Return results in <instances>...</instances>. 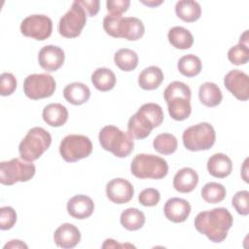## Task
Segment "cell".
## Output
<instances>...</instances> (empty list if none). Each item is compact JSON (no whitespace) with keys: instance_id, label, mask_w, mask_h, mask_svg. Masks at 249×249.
Segmentation results:
<instances>
[{"instance_id":"obj_18","label":"cell","mask_w":249,"mask_h":249,"mask_svg":"<svg viewBox=\"0 0 249 249\" xmlns=\"http://www.w3.org/2000/svg\"><path fill=\"white\" fill-rule=\"evenodd\" d=\"M94 210L92 199L85 195H77L67 202V212L75 219L83 220L91 216Z\"/></svg>"},{"instance_id":"obj_4","label":"cell","mask_w":249,"mask_h":249,"mask_svg":"<svg viewBox=\"0 0 249 249\" xmlns=\"http://www.w3.org/2000/svg\"><path fill=\"white\" fill-rule=\"evenodd\" d=\"M103 28L105 32L115 38H124L128 41H136L140 39L145 27L143 22L135 17L123 18L108 14L103 19Z\"/></svg>"},{"instance_id":"obj_16","label":"cell","mask_w":249,"mask_h":249,"mask_svg":"<svg viewBox=\"0 0 249 249\" xmlns=\"http://www.w3.org/2000/svg\"><path fill=\"white\" fill-rule=\"evenodd\" d=\"M65 54L61 48L53 45L43 47L38 53V61L40 66L47 72H54L58 70L64 62Z\"/></svg>"},{"instance_id":"obj_39","label":"cell","mask_w":249,"mask_h":249,"mask_svg":"<svg viewBox=\"0 0 249 249\" xmlns=\"http://www.w3.org/2000/svg\"><path fill=\"white\" fill-rule=\"evenodd\" d=\"M129 5V0H108L106 2L107 11L110 13V15L115 16H122V14L127 11Z\"/></svg>"},{"instance_id":"obj_20","label":"cell","mask_w":249,"mask_h":249,"mask_svg":"<svg viewBox=\"0 0 249 249\" xmlns=\"http://www.w3.org/2000/svg\"><path fill=\"white\" fill-rule=\"evenodd\" d=\"M207 170L213 177L225 178L231 173L232 161L225 154H214L207 160Z\"/></svg>"},{"instance_id":"obj_41","label":"cell","mask_w":249,"mask_h":249,"mask_svg":"<svg viewBox=\"0 0 249 249\" xmlns=\"http://www.w3.org/2000/svg\"><path fill=\"white\" fill-rule=\"evenodd\" d=\"M6 248H27V245L20 240L14 239V240H11L9 243H7L4 246V249H6Z\"/></svg>"},{"instance_id":"obj_6","label":"cell","mask_w":249,"mask_h":249,"mask_svg":"<svg viewBox=\"0 0 249 249\" xmlns=\"http://www.w3.org/2000/svg\"><path fill=\"white\" fill-rule=\"evenodd\" d=\"M52 136L50 132L40 126L28 130L18 145L19 156L26 161L38 160L51 146Z\"/></svg>"},{"instance_id":"obj_33","label":"cell","mask_w":249,"mask_h":249,"mask_svg":"<svg viewBox=\"0 0 249 249\" xmlns=\"http://www.w3.org/2000/svg\"><path fill=\"white\" fill-rule=\"evenodd\" d=\"M226 188L217 182L206 183L201 189V196L208 203H219L226 197Z\"/></svg>"},{"instance_id":"obj_42","label":"cell","mask_w":249,"mask_h":249,"mask_svg":"<svg viewBox=\"0 0 249 249\" xmlns=\"http://www.w3.org/2000/svg\"><path fill=\"white\" fill-rule=\"evenodd\" d=\"M123 246H130V247H133L132 245H130V244H126V245H124V244H118V243H116V241L114 240V239H111V238H109V239H106L105 240V242H104V244L102 245V247L103 248H107V247H123Z\"/></svg>"},{"instance_id":"obj_35","label":"cell","mask_w":249,"mask_h":249,"mask_svg":"<svg viewBox=\"0 0 249 249\" xmlns=\"http://www.w3.org/2000/svg\"><path fill=\"white\" fill-rule=\"evenodd\" d=\"M249 192L248 191H239L237 192L231 199V204L240 215L246 216L249 214Z\"/></svg>"},{"instance_id":"obj_2","label":"cell","mask_w":249,"mask_h":249,"mask_svg":"<svg viewBox=\"0 0 249 249\" xmlns=\"http://www.w3.org/2000/svg\"><path fill=\"white\" fill-rule=\"evenodd\" d=\"M163 111L157 103H145L130 117L127 123V133L136 139L148 137L151 131L161 124Z\"/></svg>"},{"instance_id":"obj_3","label":"cell","mask_w":249,"mask_h":249,"mask_svg":"<svg viewBox=\"0 0 249 249\" xmlns=\"http://www.w3.org/2000/svg\"><path fill=\"white\" fill-rule=\"evenodd\" d=\"M191 89L185 83L174 81L163 91V98L167 104L169 116L175 121L189 118L192 112Z\"/></svg>"},{"instance_id":"obj_19","label":"cell","mask_w":249,"mask_h":249,"mask_svg":"<svg viewBox=\"0 0 249 249\" xmlns=\"http://www.w3.org/2000/svg\"><path fill=\"white\" fill-rule=\"evenodd\" d=\"M163 213L169 221L173 223H182L189 217L191 213V205L186 199L171 197L165 202Z\"/></svg>"},{"instance_id":"obj_8","label":"cell","mask_w":249,"mask_h":249,"mask_svg":"<svg viewBox=\"0 0 249 249\" xmlns=\"http://www.w3.org/2000/svg\"><path fill=\"white\" fill-rule=\"evenodd\" d=\"M186 149L196 152L209 150L215 143L214 127L208 123H199L186 128L182 135Z\"/></svg>"},{"instance_id":"obj_14","label":"cell","mask_w":249,"mask_h":249,"mask_svg":"<svg viewBox=\"0 0 249 249\" xmlns=\"http://www.w3.org/2000/svg\"><path fill=\"white\" fill-rule=\"evenodd\" d=\"M224 85L238 100L246 101L249 98V77L246 73L233 69L226 74Z\"/></svg>"},{"instance_id":"obj_15","label":"cell","mask_w":249,"mask_h":249,"mask_svg":"<svg viewBox=\"0 0 249 249\" xmlns=\"http://www.w3.org/2000/svg\"><path fill=\"white\" fill-rule=\"evenodd\" d=\"M134 188L124 178H114L106 185V196L114 203L124 204L133 197Z\"/></svg>"},{"instance_id":"obj_24","label":"cell","mask_w":249,"mask_h":249,"mask_svg":"<svg viewBox=\"0 0 249 249\" xmlns=\"http://www.w3.org/2000/svg\"><path fill=\"white\" fill-rule=\"evenodd\" d=\"M163 81V73L158 66H149L142 70L138 76V85L146 90H153L160 87Z\"/></svg>"},{"instance_id":"obj_26","label":"cell","mask_w":249,"mask_h":249,"mask_svg":"<svg viewBox=\"0 0 249 249\" xmlns=\"http://www.w3.org/2000/svg\"><path fill=\"white\" fill-rule=\"evenodd\" d=\"M199 101L207 107H215L219 105L223 99L220 88L211 82H205L200 85L198 89Z\"/></svg>"},{"instance_id":"obj_36","label":"cell","mask_w":249,"mask_h":249,"mask_svg":"<svg viewBox=\"0 0 249 249\" xmlns=\"http://www.w3.org/2000/svg\"><path fill=\"white\" fill-rule=\"evenodd\" d=\"M17 222V213L11 206H3L0 208V229L2 231L10 230Z\"/></svg>"},{"instance_id":"obj_1","label":"cell","mask_w":249,"mask_h":249,"mask_svg":"<svg viewBox=\"0 0 249 249\" xmlns=\"http://www.w3.org/2000/svg\"><path fill=\"white\" fill-rule=\"evenodd\" d=\"M232 223L233 218L225 207H217L199 212L194 222L196 231L206 235L210 241L215 243H220L226 239Z\"/></svg>"},{"instance_id":"obj_43","label":"cell","mask_w":249,"mask_h":249,"mask_svg":"<svg viewBox=\"0 0 249 249\" xmlns=\"http://www.w3.org/2000/svg\"><path fill=\"white\" fill-rule=\"evenodd\" d=\"M142 3L145 4V5H148V6H150V7H154V6H157V5L161 4L162 1H159V2H155V1H151V2L148 1V2H145V1H142Z\"/></svg>"},{"instance_id":"obj_9","label":"cell","mask_w":249,"mask_h":249,"mask_svg":"<svg viewBox=\"0 0 249 249\" xmlns=\"http://www.w3.org/2000/svg\"><path fill=\"white\" fill-rule=\"evenodd\" d=\"M35 165L18 158L0 163V183L12 186L17 182H27L35 174Z\"/></svg>"},{"instance_id":"obj_28","label":"cell","mask_w":249,"mask_h":249,"mask_svg":"<svg viewBox=\"0 0 249 249\" xmlns=\"http://www.w3.org/2000/svg\"><path fill=\"white\" fill-rule=\"evenodd\" d=\"M91 83L100 91L111 90L116 85V76L109 68H97L91 74Z\"/></svg>"},{"instance_id":"obj_23","label":"cell","mask_w":249,"mask_h":249,"mask_svg":"<svg viewBox=\"0 0 249 249\" xmlns=\"http://www.w3.org/2000/svg\"><path fill=\"white\" fill-rule=\"evenodd\" d=\"M63 96L67 102L73 105H82L89 99L90 90L87 85L74 82L64 88Z\"/></svg>"},{"instance_id":"obj_5","label":"cell","mask_w":249,"mask_h":249,"mask_svg":"<svg viewBox=\"0 0 249 249\" xmlns=\"http://www.w3.org/2000/svg\"><path fill=\"white\" fill-rule=\"evenodd\" d=\"M101 147L117 158H125L133 151V138L115 125L104 126L98 135Z\"/></svg>"},{"instance_id":"obj_37","label":"cell","mask_w":249,"mask_h":249,"mask_svg":"<svg viewBox=\"0 0 249 249\" xmlns=\"http://www.w3.org/2000/svg\"><path fill=\"white\" fill-rule=\"evenodd\" d=\"M17 89V79L12 73H2L0 76V94L2 96L11 95Z\"/></svg>"},{"instance_id":"obj_22","label":"cell","mask_w":249,"mask_h":249,"mask_svg":"<svg viewBox=\"0 0 249 249\" xmlns=\"http://www.w3.org/2000/svg\"><path fill=\"white\" fill-rule=\"evenodd\" d=\"M44 122L54 127L63 125L68 120V111L65 106L60 103H50L43 109Z\"/></svg>"},{"instance_id":"obj_25","label":"cell","mask_w":249,"mask_h":249,"mask_svg":"<svg viewBox=\"0 0 249 249\" xmlns=\"http://www.w3.org/2000/svg\"><path fill=\"white\" fill-rule=\"evenodd\" d=\"M176 16L186 22H194L200 18L201 8L198 2L180 0L175 5Z\"/></svg>"},{"instance_id":"obj_38","label":"cell","mask_w":249,"mask_h":249,"mask_svg":"<svg viewBox=\"0 0 249 249\" xmlns=\"http://www.w3.org/2000/svg\"><path fill=\"white\" fill-rule=\"evenodd\" d=\"M160 199V192L157 189L154 188H148L144 189L138 196L139 202L144 206H155L159 203Z\"/></svg>"},{"instance_id":"obj_32","label":"cell","mask_w":249,"mask_h":249,"mask_svg":"<svg viewBox=\"0 0 249 249\" xmlns=\"http://www.w3.org/2000/svg\"><path fill=\"white\" fill-rule=\"evenodd\" d=\"M154 149L161 155H171L178 147L176 137L171 133H160L153 141Z\"/></svg>"},{"instance_id":"obj_13","label":"cell","mask_w":249,"mask_h":249,"mask_svg":"<svg viewBox=\"0 0 249 249\" xmlns=\"http://www.w3.org/2000/svg\"><path fill=\"white\" fill-rule=\"evenodd\" d=\"M20 31L26 37L43 41L51 36L53 21L45 15H31L21 21Z\"/></svg>"},{"instance_id":"obj_29","label":"cell","mask_w":249,"mask_h":249,"mask_svg":"<svg viewBox=\"0 0 249 249\" xmlns=\"http://www.w3.org/2000/svg\"><path fill=\"white\" fill-rule=\"evenodd\" d=\"M120 222L124 229L128 231H137L144 226L145 215L137 208H126L122 212Z\"/></svg>"},{"instance_id":"obj_21","label":"cell","mask_w":249,"mask_h":249,"mask_svg":"<svg viewBox=\"0 0 249 249\" xmlns=\"http://www.w3.org/2000/svg\"><path fill=\"white\" fill-rule=\"evenodd\" d=\"M198 183V175L191 167L181 168L173 178L174 189L182 194H187L195 190Z\"/></svg>"},{"instance_id":"obj_11","label":"cell","mask_w":249,"mask_h":249,"mask_svg":"<svg viewBox=\"0 0 249 249\" xmlns=\"http://www.w3.org/2000/svg\"><path fill=\"white\" fill-rule=\"evenodd\" d=\"M87 13L84 8L74 1L71 8L62 16L58 22V32L65 38L78 37L87 22Z\"/></svg>"},{"instance_id":"obj_40","label":"cell","mask_w":249,"mask_h":249,"mask_svg":"<svg viewBox=\"0 0 249 249\" xmlns=\"http://www.w3.org/2000/svg\"><path fill=\"white\" fill-rule=\"evenodd\" d=\"M78 3L84 8L89 17H94L99 11V1L98 0H77Z\"/></svg>"},{"instance_id":"obj_12","label":"cell","mask_w":249,"mask_h":249,"mask_svg":"<svg viewBox=\"0 0 249 249\" xmlns=\"http://www.w3.org/2000/svg\"><path fill=\"white\" fill-rule=\"evenodd\" d=\"M55 87L53 77L47 73L28 75L23 82L24 94L33 100L52 96Z\"/></svg>"},{"instance_id":"obj_17","label":"cell","mask_w":249,"mask_h":249,"mask_svg":"<svg viewBox=\"0 0 249 249\" xmlns=\"http://www.w3.org/2000/svg\"><path fill=\"white\" fill-rule=\"evenodd\" d=\"M81 240L79 229L70 223L60 225L53 233V241L56 246L61 248H74Z\"/></svg>"},{"instance_id":"obj_7","label":"cell","mask_w":249,"mask_h":249,"mask_svg":"<svg viewBox=\"0 0 249 249\" xmlns=\"http://www.w3.org/2000/svg\"><path fill=\"white\" fill-rule=\"evenodd\" d=\"M131 173L139 179H162L167 175L168 164L165 160L155 155L138 154L130 164Z\"/></svg>"},{"instance_id":"obj_27","label":"cell","mask_w":249,"mask_h":249,"mask_svg":"<svg viewBox=\"0 0 249 249\" xmlns=\"http://www.w3.org/2000/svg\"><path fill=\"white\" fill-rule=\"evenodd\" d=\"M167 38L169 43L175 48L179 50H187L193 46L194 37L192 33L182 27V26H174L169 29Z\"/></svg>"},{"instance_id":"obj_10","label":"cell","mask_w":249,"mask_h":249,"mask_svg":"<svg viewBox=\"0 0 249 249\" xmlns=\"http://www.w3.org/2000/svg\"><path fill=\"white\" fill-rule=\"evenodd\" d=\"M92 151L90 139L82 134H69L59 145L61 158L67 162H75L89 157Z\"/></svg>"},{"instance_id":"obj_31","label":"cell","mask_w":249,"mask_h":249,"mask_svg":"<svg viewBox=\"0 0 249 249\" xmlns=\"http://www.w3.org/2000/svg\"><path fill=\"white\" fill-rule=\"evenodd\" d=\"M177 68L182 75L186 77H195L200 73L202 63L198 56L190 53L179 59Z\"/></svg>"},{"instance_id":"obj_30","label":"cell","mask_w":249,"mask_h":249,"mask_svg":"<svg viewBox=\"0 0 249 249\" xmlns=\"http://www.w3.org/2000/svg\"><path fill=\"white\" fill-rule=\"evenodd\" d=\"M114 62L121 70L129 72L137 67L138 55L130 49H120L114 54Z\"/></svg>"},{"instance_id":"obj_34","label":"cell","mask_w":249,"mask_h":249,"mask_svg":"<svg viewBox=\"0 0 249 249\" xmlns=\"http://www.w3.org/2000/svg\"><path fill=\"white\" fill-rule=\"evenodd\" d=\"M249 44L239 42L236 46L231 47L228 52L229 60L234 65L246 64L249 60Z\"/></svg>"}]
</instances>
